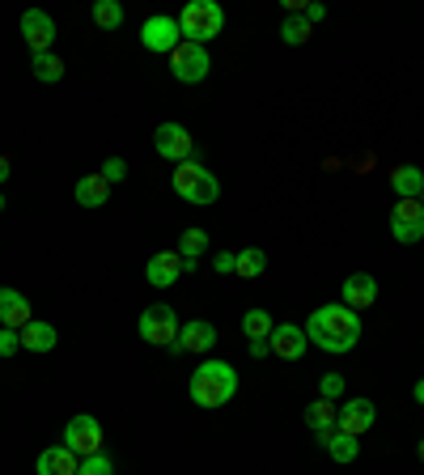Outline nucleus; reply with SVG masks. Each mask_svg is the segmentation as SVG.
I'll return each instance as SVG.
<instances>
[{
    "mask_svg": "<svg viewBox=\"0 0 424 475\" xmlns=\"http://www.w3.org/2000/svg\"><path fill=\"white\" fill-rule=\"evenodd\" d=\"M306 340H314V348H323V352H348L361 340V314L348 310L344 302L318 305L306 323Z\"/></svg>",
    "mask_w": 424,
    "mask_h": 475,
    "instance_id": "obj_1",
    "label": "nucleus"
},
{
    "mask_svg": "<svg viewBox=\"0 0 424 475\" xmlns=\"http://www.w3.org/2000/svg\"><path fill=\"white\" fill-rule=\"evenodd\" d=\"M192 400L200 408H225V403L238 395V374H233L230 361H204L192 374Z\"/></svg>",
    "mask_w": 424,
    "mask_h": 475,
    "instance_id": "obj_2",
    "label": "nucleus"
},
{
    "mask_svg": "<svg viewBox=\"0 0 424 475\" xmlns=\"http://www.w3.org/2000/svg\"><path fill=\"white\" fill-rule=\"evenodd\" d=\"M225 30V9L221 4H212V0H192V4H183V13H178V35L183 43H208Z\"/></svg>",
    "mask_w": 424,
    "mask_h": 475,
    "instance_id": "obj_3",
    "label": "nucleus"
},
{
    "mask_svg": "<svg viewBox=\"0 0 424 475\" xmlns=\"http://www.w3.org/2000/svg\"><path fill=\"white\" fill-rule=\"evenodd\" d=\"M170 183H174V191H178L187 204H200V209H208V204L221 200V183H216L212 170L208 166H200V162H183V166H174Z\"/></svg>",
    "mask_w": 424,
    "mask_h": 475,
    "instance_id": "obj_4",
    "label": "nucleus"
},
{
    "mask_svg": "<svg viewBox=\"0 0 424 475\" xmlns=\"http://www.w3.org/2000/svg\"><path fill=\"white\" fill-rule=\"evenodd\" d=\"M140 340L145 344H166L170 348L174 340H178V314H174L170 302H153L145 305V314H140Z\"/></svg>",
    "mask_w": 424,
    "mask_h": 475,
    "instance_id": "obj_5",
    "label": "nucleus"
},
{
    "mask_svg": "<svg viewBox=\"0 0 424 475\" xmlns=\"http://www.w3.org/2000/svg\"><path fill=\"white\" fill-rule=\"evenodd\" d=\"M212 59H208V47H200V43H178L170 56V73L174 81H183V85H200L204 76H208Z\"/></svg>",
    "mask_w": 424,
    "mask_h": 475,
    "instance_id": "obj_6",
    "label": "nucleus"
},
{
    "mask_svg": "<svg viewBox=\"0 0 424 475\" xmlns=\"http://www.w3.org/2000/svg\"><path fill=\"white\" fill-rule=\"evenodd\" d=\"M64 446L77 458L102 455V424H98L94 416H73L64 424Z\"/></svg>",
    "mask_w": 424,
    "mask_h": 475,
    "instance_id": "obj_7",
    "label": "nucleus"
},
{
    "mask_svg": "<svg viewBox=\"0 0 424 475\" xmlns=\"http://www.w3.org/2000/svg\"><path fill=\"white\" fill-rule=\"evenodd\" d=\"M390 234H395V242H420L424 238V204L420 200H399L395 209H390Z\"/></svg>",
    "mask_w": 424,
    "mask_h": 475,
    "instance_id": "obj_8",
    "label": "nucleus"
},
{
    "mask_svg": "<svg viewBox=\"0 0 424 475\" xmlns=\"http://www.w3.org/2000/svg\"><path fill=\"white\" fill-rule=\"evenodd\" d=\"M153 149L166 157V162H174V166H183V162H192V132L183 128V123H161L153 132Z\"/></svg>",
    "mask_w": 424,
    "mask_h": 475,
    "instance_id": "obj_9",
    "label": "nucleus"
},
{
    "mask_svg": "<svg viewBox=\"0 0 424 475\" xmlns=\"http://www.w3.org/2000/svg\"><path fill=\"white\" fill-rule=\"evenodd\" d=\"M373 420H378L373 400H348V403H340L335 429H340V433H348V438H365L369 429H373Z\"/></svg>",
    "mask_w": 424,
    "mask_h": 475,
    "instance_id": "obj_10",
    "label": "nucleus"
},
{
    "mask_svg": "<svg viewBox=\"0 0 424 475\" xmlns=\"http://www.w3.org/2000/svg\"><path fill=\"white\" fill-rule=\"evenodd\" d=\"M140 43L149 47V51H161V56H174V47L183 43L178 38V18H166V13H157L140 26Z\"/></svg>",
    "mask_w": 424,
    "mask_h": 475,
    "instance_id": "obj_11",
    "label": "nucleus"
},
{
    "mask_svg": "<svg viewBox=\"0 0 424 475\" xmlns=\"http://www.w3.org/2000/svg\"><path fill=\"white\" fill-rule=\"evenodd\" d=\"M21 35L30 43V56L51 51V43H56V21H51V13H43V9H26V13H21Z\"/></svg>",
    "mask_w": 424,
    "mask_h": 475,
    "instance_id": "obj_12",
    "label": "nucleus"
},
{
    "mask_svg": "<svg viewBox=\"0 0 424 475\" xmlns=\"http://www.w3.org/2000/svg\"><path fill=\"white\" fill-rule=\"evenodd\" d=\"M268 344H271V352H276L280 361H302V357H306V348H310L306 327H297V323H280V327H271Z\"/></svg>",
    "mask_w": 424,
    "mask_h": 475,
    "instance_id": "obj_13",
    "label": "nucleus"
},
{
    "mask_svg": "<svg viewBox=\"0 0 424 475\" xmlns=\"http://www.w3.org/2000/svg\"><path fill=\"white\" fill-rule=\"evenodd\" d=\"M178 276H183V255L178 250H157L153 259L145 264V281L153 289H170Z\"/></svg>",
    "mask_w": 424,
    "mask_h": 475,
    "instance_id": "obj_14",
    "label": "nucleus"
},
{
    "mask_svg": "<svg viewBox=\"0 0 424 475\" xmlns=\"http://www.w3.org/2000/svg\"><path fill=\"white\" fill-rule=\"evenodd\" d=\"M373 302H378V281H373L369 272H352L344 281V305L361 314V310H369Z\"/></svg>",
    "mask_w": 424,
    "mask_h": 475,
    "instance_id": "obj_15",
    "label": "nucleus"
},
{
    "mask_svg": "<svg viewBox=\"0 0 424 475\" xmlns=\"http://www.w3.org/2000/svg\"><path fill=\"white\" fill-rule=\"evenodd\" d=\"M30 319H35V310H30V302H26V293L0 285V323L13 327V331H21Z\"/></svg>",
    "mask_w": 424,
    "mask_h": 475,
    "instance_id": "obj_16",
    "label": "nucleus"
},
{
    "mask_svg": "<svg viewBox=\"0 0 424 475\" xmlns=\"http://www.w3.org/2000/svg\"><path fill=\"white\" fill-rule=\"evenodd\" d=\"M81 458L68 450V446H51V450H43L39 463H35V471L39 475H77Z\"/></svg>",
    "mask_w": 424,
    "mask_h": 475,
    "instance_id": "obj_17",
    "label": "nucleus"
},
{
    "mask_svg": "<svg viewBox=\"0 0 424 475\" xmlns=\"http://www.w3.org/2000/svg\"><path fill=\"white\" fill-rule=\"evenodd\" d=\"M178 344H183V352H208L212 344H216V327L208 319H192L178 331Z\"/></svg>",
    "mask_w": 424,
    "mask_h": 475,
    "instance_id": "obj_18",
    "label": "nucleus"
},
{
    "mask_svg": "<svg viewBox=\"0 0 424 475\" xmlns=\"http://www.w3.org/2000/svg\"><path fill=\"white\" fill-rule=\"evenodd\" d=\"M335 416H340V408H335L331 400H314L306 408V424L314 429V438L318 441H327L331 433H335Z\"/></svg>",
    "mask_w": 424,
    "mask_h": 475,
    "instance_id": "obj_19",
    "label": "nucleus"
},
{
    "mask_svg": "<svg viewBox=\"0 0 424 475\" xmlns=\"http://www.w3.org/2000/svg\"><path fill=\"white\" fill-rule=\"evenodd\" d=\"M390 187L399 200H420L424 195V170L420 166H395L390 170Z\"/></svg>",
    "mask_w": 424,
    "mask_h": 475,
    "instance_id": "obj_20",
    "label": "nucleus"
},
{
    "mask_svg": "<svg viewBox=\"0 0 424 475\" xmlns=\"http://www.w3.org/2000/svg\"><path fill=\"white\" fill-rule=\"evenodd\" d=\"M18 336H21V348H30V352H51V348L59 344L56 327H51V323H39V319H30V323L21 327Z\"/></svg>",
    "mask_w": 424,
    "mask_h": 475,
    "instance_id": "obj_21",
    "label": "nucleus"
},
{
    "mask_svg": "<svg viewBox=\"0 0 424 475\" xmlns=\"http://www.w3.org/2000/svg\"><path fill=\"white\" fill-rule=\"evenodd\" d=\"M106 195H111V183L102 178V170L77 178V204L81 209H102V204H106Z\"/></svg>",
    "mask_w": 424,
    "mask_h": 475,
    "instance_id": "obj_22",
    "label": "nucleus"
},
{
    "mask_svg": "<svg viewBox=\"0 0 424 475\" xmlns=\"http://www.w3.org/2000/svg\"><path fill=\"white\" fill-rule=\"evenodd\" d=\"M30 68H35V76H39L43 85L64 81V59H59L56 51H39V56H30Z\"/></svg>",
    "mask_w": 424,
    "mask_h": 475,
    "instance_id": "obj_23",
    "label": "nucleus"
},
{
    "mask_svg": "<svg viewBox=\"0 0 424 475\" xmlns=\"http://www.w3.org/2000/svg\"><path fill=\"white\" fill-rule=\"evenodd\" d=\"M263 267H268V255H263L259 247H247V250H238L233 276H247V281H255V276H263Z\"/></svg>",
    "mask_w": 424,
    "mask_h": 475,
    "instance_id": "obj_24",
    "label": "nucleus"
},
{
    "mask_svg": "<svg viewBox=\"0 0 424 475\" xmlns=\"http://www.w3.org/2000/svg\"><path fill=\"white\" fill-rule=\"evenodd\" d=\"M323 446H327V455L335 458V463H352V458L361 455V441L348 438V433H340V429H335V433H331Z\"/></svg>",
    "mask_w": 424,
    "mask_h": 475,
    "instance_id": "obj_25",
    "label": "nucleus"
},
{
    "mask_svg": "<svg viewBox=\"0 0 424 475\" xmlns=\"http://www.w3.org/2000/svg\"><path fill=\"white\" fill-rule=\"evenodd\" d=\"M94 21H98V30H106V35L119 30V26H123V4H119V0H98Z\"/></svg>",
    "mask_w": 424,
    "mask_h": 475,
    "instance_id": "obj_26",
    "label": "nucleus"
},
{
    "mask_svg": "<svg viewBox=\"0 0 424 475\" xmlns=\"http://www.w3.org/2000/svg\"><path fill=\"white\" fill-rule=\"evenodd\" d=\"M310 35H314V26H310L302 13H289V18H285V26H280V38H285L289 47H302Z\"/></svg>",
    "mask_w": 424,
    "mask_h": 475,
    "instance_id": "obj_27",
    "label": "nucleus"
},
{
    "mask_svg": "<svg viewBox=\"0 0 424 475\" xmlns=\"http://www.w3.org/2000/svg\"><path fill=\"white\" fill-rule=\"evenodd\" d=\"M271 327H276V323H271L268 310H251V314L242 319V336H247V340H268Z\"/></svg>",
    "mask_w": 424,
    "mask_h": 475,
    "instance_id": "obj_28",
    "label": "nucleus"
},
{
    "mask_svg": "<svg viewBox=\"0 0 424 475\" xmlns=\"http://www.w3.org/2000/svg\"><path fill=\"white\" fill-rule=\"evenodd\" d=\"M204 250H208V234H204V229H187V234L178 238V255H183V259H200Z\"/></svg>",
    "mask_w": 424,
    "mask_h": 475,
    "instance_id": "obj_29",
    "label": "nucleus"
},
{
    "mask_svg": "<svg viewBox=\"0 0 424 475\" xmlns=\"http://www.w3.org/2000/svg\"><path fill=\"white\" fill-rule=\"evenodd\" d=\"M77 475H115V463L106 455H90V458H81Z\"/></svg>",
    "mask_w": 424,
    "mask_h": 475,
    "instance_id": "obj_30",
    "label": "nucleus"
},
{
    "mask_svg": "<svg viewBox=\"0 0 424 475\" xmlns=\"http://www.w3.org/2000/svg\"><path fill=\"white\" fill-rule=\"evenodd\" d=\"M102 178H106V183H123V178H128V162H123V157H106V162H102Z\"/></svg>",
    "mask_w": 424,
    "mask_h": 475,
    "instance_id": "obj_31",
    "label": "nucleus"
},
{
    "mask_svg": "<svg viewBox=\"0 0 424 475\" xmlns=\"http://www.w3.org/2000/svg\"><path fill=\"white\" fill-rule=\"evenodd\" d=\"M13 352H21V336L13 327H0V357H13Z\"/></svg>",
    "mask_w": 424,
    "mask_h": 475,
    "instance_id": "obj_32",
    "label": "nucleus"
},
{
    "mask_svg": "<svg viewBox=\"0 0 424 475\" xmlns=\"http://www.w3.org/2000/svg\"><path fill=\"white\" fill-rule=\"evenodd\" d=\"M340 391H344V378H340V374H327V378H323V400H335Z\"/></svg>",
    "mask_w": 424,
    "mask_h": 475,
    "instance_id": "obj_33",
    "label": "nucleus"
},
{
    "mask_svg": "<svg viewBox=\"0 0 424 475\" xmlns=\"http://www.w3.org/2000/svg\"><path fill=\"white\" fill-rule=\"evenodd\" d=\"M233 264H238V255H233V250H221V255L212 259V267H216V272H233Z\"/></svg>",
    "mask_w": 424,
    "mask_h": 475,
    "instance_id": "obj_34",
    "label": "nucleus"
},
{
    "mask_svg": "<svg viewBox=\"0 0 424 475\" xmlns=\"http://www.w3.org/2000/svg\"><path fill=\"white\" fill-rule=\"evenodd\" d=\"M302 18H306L310 26H318V21L327 18V9H323V4H306V13H302Z\"/></svg>",
    "mask_w": 424,
    "mask_h": 475,
    "instance_id": "obj_35",
    "label": "nucleus"
},
{
    "mask_svg": "<svg viewBox=\"0 0 424 475\" xmlns=\"http://www.w3.org/2000/svg\"><path fill=\"white\" fill-rule=\"evenodd\" d=\"M268 352H271L268 340H251V357H268Z\"/></svg>",
    "mask_w": 424,
    "mask_h": 475,
    "instance_id": "obj_36",
    "label": "nucleus"
},
{
    "mask_svg": "<svg viewBox=\"0 0 424 475\" xmlns=\"http://www.w3.org/2000/svg\"><path fill=\"white\" fill-rule=\"evenodd\" d=\"M9 170H13V162H9V157H4V153H0V183H4V178H9Z\"/></svg>",
    "mask_w": 424,
    "mask_h": 475,
    "instance_id": "obj_37",
    "label": "nucleus"
},
{
    "mask_svg": "<svg viewBox=\"0 0 424 475\" xmlns=\"http://www.w3.org/2000/svg\"><path fill=\"white\" fill-rule=\"evenodd\" d=\"M416 403H424V378L416 382Z\"/></svg>",
    "mask_w": 424,
    "mask_h": 475,
    "instance_id": "obj_38",
    "label": "nucleus"
},
{
    "mask_svg": "<svg viewBox=\"0 0 424 475\" xmlns=\"http://www.w3.org/2000/svg\"><path fill=\"white\" fill-rule=\"evenodd\" d=\"M416 455H420V463H424V441H420V450H416Z\"/></svg>",
    "mask_w": 424,
    "mask_h": 475,
    "instance_id": "obj_39",
    "label": "nucleus"
},
{
    "mask_svg": "<svg viewBox=\"0 0 424 475\" xmlns=\"http://www.w3.org/2000/svg\"><path fill=\"white\" fill-rule=\"evenodd\" d=\"M0 209H4V195H0Z\"/></svg>",
    "mask_w": 424,
    "mask_h": 475,
    "instance_id": "obj_40",
    "label": "nucleus"
},
{
    "mask_svg": "<svg viewBox=\"0 0 424 475\" xmlns=\"http://www.w3.org/2000/svg\"><path fill=\"white\" fill-rule=\"evenodd\" d=\"M420 204H424V195H420Z\"/></svg>",
    "mask_w": 424,
    "mask_h": 475,
    "instance_id": "obj_41",
    "label": "nucleus"
}]
</instances>
